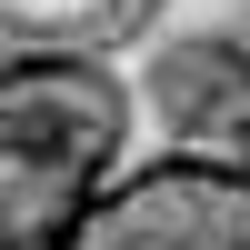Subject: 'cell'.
Listing matches in <instances>:
<instances>
[{"instance_id":"cell-1","label":"cell","mask_w":250,"mask_h":250,"mask_svg":"<svg viewBox=\"0 0 250 250\" xmlns=\"http://www.w3.org/2000/svg\"><path fill=\"white\" fill-rule=\"evenodd\" d=\"M140 90L90 50L0 60V250H40L130 150Z\"/></svg>"},{"instance_id":"cell-2","label":"cell","mask_w":250,"mask_h":250,"mask_svg":"<svg viewBox=\"0 0 250 250\" xmlns=\"http://www.w3.org/2000/svg\"><path fill=\"white\" fill-rule=\"evenodd\" d=\"M40 250H250V160L160 150L140 170H110Z\"/></svg>"},{"instance_id":"cell-3","label":"cell","mask_w":250,"mask_h":250,"mask_svg":"<svg viewBox=\"0 0 250 250\" xmlns=\"http://www.w3.org/2000/svg\"><path fill=\"white\" fill-rule=\"evenodd\" d=\"M130 90L180 150H230L250 130V40H160Z\"/></svg>"},{"instance_id":"cell-4","label":"cell","mask_w":250,"mask_h":250,"mask_svg":"<svg viewBox=\"0 0 250 250\" xmlns=\"http://www.w3.org/2000/svg\"><path fill=\"white\" fill-rule=\"evenodd\" d=\"M160 0H0V60L10 50H90L110 60L120 40L150 30Z\"/></svg>"}]
</instances>
